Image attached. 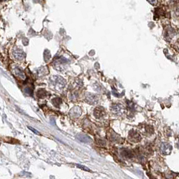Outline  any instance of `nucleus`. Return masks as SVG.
<instances>
[{
    "instance_id": "nucleus-10",
    "label": "nucleus",
    "mask_w": 179,
    "mask_h": 179,
    "mask_svg": "<svg viewBox=\"0 0 179 179\" xmlns=\"http://www.w3.org/2000/svg\"><path fill=\"white\" fill-rule=\"evenodd\" d=\"M67 61L66 59H57L56 61V64H57V67H59V70H61V67H63L65 66V64H67ZM55 64V65H56Z\"/></svg>"
},
{
    "instance_id": "nucleus-12",
    "label": "nucleus",
    "mask_w": 179,
    "mask_h": 179,
    "mask_svg": "<svg viewBox=\"0 0 179 179\" xmlns=\"http://www.w3.org/2000/svg\"><path fill=\"white\" fill-rule=\"evenodd\" d=\"M76 166L78 167V168H80L81 170H84L85 171H90V169L88 167L86 166H82L81 164H76Z\"/></svg>"
},
{
    "instance_id": "nucleus-5",
    "label": "nucleus",
    "mask_w": 179,
    "mask_h": 179,
    "mask_svg": "<svg viewBox=\"0 0 179 179\" xmlns=\"http://www.w3.org/2000/svg\"><path fill=\"white\" fill-rule=\"evenodd\" d=\"M86 101L90 105H96L98 102V98L96 95L88 93L86 95Z\"/></svg>"
},
{
    "instance_id": "nucleus-9",
    "label": "nucleus",
    "mask_w": 179,
    "mask_h": 179,
    "mask_svg": "<svg viewBox=\"0 0 179 179\" xmlns=\"http://www.w3.org/2000/svg\"><path fill=\"white\" fill-rule=\"evenodd\" d=\"M14 56L18 60H22L24 57V53L20 50H17V51H14Z\"/></svg>"
},
{
    "instance_id": "nucleus-11",
    "label": "nucleus",
    "mask_w": 179,
    "mask_h": 179,
    "mask_svg": "<svg viewBox=\"0 0 179 179\" xmlns=\"http://www.w3.org/2000/svg\"><path fill=\"white\" fill-rule=\"evenodd\" d=\"M16 75L18 76H19L21 78H25V75H24V74L22 73V71H21L20 69H16Z\"/></svg>"
},
{
    "instance_id": "nucleus-6",
    "label": "nucleus",
    "mask_w": 179,
    "mask_h": 179,
    "mask_svg": "<svg viewBox=\"0 0 179 179\" xmlns=\"http://www.w3.org/2000/svg\"><path fill=\"white\" fill-rule=\"evenodd\" d=\"M94 115L96 118H98V119L102 118L105 115L104 109L102 107H97V108H96L94 111Z\"/></svg>"
},
{
    "instance_id": "nucleus-13",
    "label": "nucleus",
    "mask_w": 179,
    "mask_h": 179,
    "mask_svg": "<svg viewBox=\"0 0 179 179\" xmlns=\"http://www.w3.org/2000/svg\"><path fill=\"white\" fill-rule=\"evenodd\" d=\"M28 129H30L31 131H32V132H34V133L35 134L40 135V134L39 132H38V131H37V129H36L33 128H32V127H30V126H28Z\"/></svg>"
},
{
    "instance_id": "nucleus-7",
    "label": "nucleus",
    "mask_w": 179,
    "mask_h": 179,
    "mask_svg": "<svg viewBox=\"0 0 179 179\" xmlns=\"http://www.w3.org/2000/svg\"><path fill=\"white\" fill-rule=\"evenodd\" d=\"M77 138L81 142L86 143V144H90L92 142V139L85 134H78L77 135Z\"/></svg>"
},
{
    "instance_id": "nucleus-4",
    "label": "nucleus",
    "mask_w": 179,
    "mask_h": 179,
    "mask_svg": "<svg viewBox=\"0 0 179 179\" xmlns=\"http://www.w3.org/2000/svg\"><path fill=\"white\" fill-rule=\"evenodd\" d=\"M129 140L133 142H139L141 140V136L140 135L135 131H131L129 134Z\"/></svg>"
},
{
    "instance_id": "nucleus-8",
    "label": "nucleus",
    "mask_w": 179,
    "mask_h": 179,
    "mask_svg": "<svg viewBox=\"0 0 179 179\" xmlns=\"http://www.w3.org/2000/svg\"><path fill=\"white\" fill-rule=\"evenodd\" d=\"M112 111L114 112V113L115 114H117V115H120L123 113L124 109L122 105H118V104H115L112 107Z\"/></svg>"
},
{
    "instance_id": "nucleus-3",
    "label": "nucleus",
    "mask_w": 179,
    "mask_h": 179,
    "mask_svg": "<svg viewBox=\"0 0 179 179\" xmlns=\"http://www.w3.org/2000/svg\"><path fill=\"white\" fill-rule=\"evenodd\" d=\"M81 114V109H80V107H79L78 106L73 107V108H71V109L70 110V115L71 118H77L80 117Z\"/></svg>"
},
{
    "instance_id": "nucleus-14",
    "label": "nucleus",
    "mask_w": 179,
    "mask_h": 179,
    "mask_svg": "<svg viewBox=\"0 0 179 179\" xmlns=\"http://www.w3.org/2000/svg\"><path fill=\"white\" fill-rule=\"evenodd\" d=\"M148 1L151 3V4H152V5H156L157 3V2H158L157 0H148Z\"/></svg>"
},
{
    "instance_id": "nucleus-2",
    "label": "nucleus",
    "mask_w": 179,
    "mask_h": 179,
    "mask_svg": "<svg viewBox=\"0 0 179 179\" xmlns=\"http://www.w3.org/2000/svg\"><path fill=\"white\" fill-rule=\"evenodd\" d=\"M172 149V145L169 144L168 143L163 142L160 145V150L162 152V153L164 155H168L170 154Z\"/></svg>"
},
{
    "instance_id": "nucleus-1",
    "label": "nucleus",
    "mask_w": 179,
    "mask_h": 179,
    "mask_svg": "<svg viewBox=\"0 0 179 179\" xmlns=\"http://www.w3.org/2000/svg\"><path fill=\"white\" fill-rule=\"evenodd\" d=\"M51 83L55 86V87H56V89L59 90L62 89L66 84L65 80L61 77H58V76L53 77V78H51Z\"/></svg>"
}]
</instances>
